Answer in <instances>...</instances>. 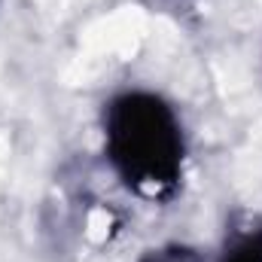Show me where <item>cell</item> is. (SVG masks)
<instances>
[{
  "mask_svg": "<svg viewBox=\"0 0 262 262\" xmlns=\"http://www.w3.org/2000/svg\"><path fill=\"white\" fill-rule=\"evenodd\" d=\"M143 262H204V259L189 247H162V250L146 253Z\"/></svg>",
  "mask_w": 262,
  "mask_h": 262,
  "instance_id": "2",
  "label": "cell"
},
{
  "mask_svg": "<svg viewBox=\"0 0 262 262\" xmlns=\"http://www.w3.org/2000/svg\"><path fill=\"white\" fill-rule=\"evenodd\" d=\"M229 262H262V244L259 241H253V238L241 241V244L232 250Z\"/></svg>",
  "mask_w": 262,
  "mask_h": 262,
  "instance_id": "3",
  "label": "cell"
},
{
  "mask_svg": "<svg viewBox=\"0 0 262 262\" xmlns=\"http://www.w3.org/2000/svg\"><path fill=\"white\" fill-rule=\"evenodd\" d=\"M107 156L134 192L168 195L183 165V134L174 110L146 92L116 98L107 107Z\"/></svg>",
  "mask_w": 262,
  "mask_h": 262,
  "instance_id": "1",
  "label": "cell"
}]
</instances>
